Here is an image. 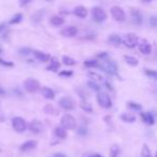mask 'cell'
<instances>
[{
	"mask_svg": "<svg viewBox=\"0 0 157 157\" xmlns=\"http://www.w3.org/2000/svg\"><path fill=\"white\" fill-rule=\"evenodd\" d=\"M123 42H124L125 46H127L129 48H133L138 44V37L135 33H127L124 37V39H123Z\"/></svg>",
	"mask_w": 157,
	"mask_h": 157,
	"instance_id": "ba28073f",
	"label": "cell"
},
{
	"mask_svg": "<svg viewBox=\"0 0 157 157\" xmlns=\"http://www.w3.org/2000/svg\"><path fill=\"white\" fill-rule=\"evenodd\" d=\"M141 156L142 157H151V151H150V148L147 147V145H146V144H144L143 147H142Z\"/></svg>",
	"mask_w": 157,
	"mask_h": 157,
	"instance_id": "d590c367",
	"label": "cell"
},
{
	"mask_svg": "<svg viewBox=\"0 0 157 157\" xmlns=\"http://www.w3.org/2000/svg\"><path fill=\"white\" fill-rule=\"evenodd\" d=\"M108 56H109V55H108L107 52H101V53H99V54H97V57H98V58H101L102 60L103 59H107Z\"/></svg>",
	"mask_w": 157,
	"mask_h": 157,
	"instance_id": "b9f144b4",
	"label": "cell"
},
{
	"mask_svg": "<svg viewBox=\"0 0 157 157\" xmlns=\"http://www.w3.org/2000/svg\"><path fill=\"white\" fill-rule=\"evenodd\" d=\"M24 86H25V90H26L28 93H31V94L37 93L38 90H40V83L37 81V80L31 78H27L26 81L24 82Z\"/></svg>",
	"mask_w": 157,
	"mask_h": 157,
	"instance_id": "5b68a950",
	"label": "cell"
},
{
	"mask_svg": "<svg viewBox=\"0 0 157 157\" xmlns=\"http://www.w3.org/2000/svg\"><path fill=\"white\" fill-rule=\"evenodd\" d=\"M53 157H67L65 154H61V153H56V154L53 155Z\"/></svg>",
	"mask_w": 157,
	"mask_h": 157,
	"instance_id": "f6af8a7d",
	"label": "cell"
},
{
	"mask_svg": "<svg viewBox=\"0 0 157 157\" xmlns=\"http://www.w3.org/2000/svg\"><path fill=\"white\" fill-rule=\"evenodd\" d=\"M108 42L113 44V45H120V44L123 42V40L118 35H111L109 38H108Z\"/></svg>",
	"mask_w": 157,
	"mask_h": 157,
	"instance_id": "603a6c76",
	"label": "cell"
},
{
	"mask_svg": "<svg viewBox=\"0 0 157 157\" xmlns=\"http://www.w3.org/2000/svg\"><path fill=\"white\" fill-rule=\"evenodd\" d=\"M130 15H131V21L135 25L137 26H140L143 22V17H142V14L140 13L139 10H136V9H132L130 11Z\"/></svg>",
	"mask_w": 157,
	"mask_h": 157,
	"instance_id": "8fae6325",
	"label": "cell"
},
{
	"mask_svg": "<svg viewBox=\"0 0 157 157\" xmlns=\"http://www.w3.org/2000/svg\"><path fill=\"white\" fill-rule=\"evenodd\" d=\"M12 127H13V129L16 132H24L26 130L27 125L24 118L16 116V117H13V120H12Z\"/></svg>",
	"mask_w": 157,
	"mask_h": 157,
	"instance_id": "8992f818",
	"label": "cell"
},
{
	"mask_svg": "<svg viewBox=\"0 0 157 157\" xmlns=\"http://www.w3.org/2000/svg\"><path fill=\"white\" fill-rule=\"evenodd\" d=\"M81 109L83 110V111H85L86 113H93V107L90 103L86 102V101H83V102L81 103Z\"/></svg>",
	"mask_w": 157,
	"mask_h": 157,
	"instance_id": "d6a6232c",
	"label": "cell"
},
{
	"mask_svg": "<svg viewBox=\"0 0 157 157\" xmlns=\"http://www.w3.org/2000/svg\"><path fill=\"white\" fill-rule=\"evenodd\" d=\"M59 105L66 111H71L74 109V101L71 97H63L59 100Z\"/></svg>",
	"mask_w": 157,
	"mask_h": 157,
	"instance_id": "9c48e42d",
	"label": "cell"
},
{
	"mask_svg": "<svg viewBox=\"0 0 157 157\" xmlns=\"http://www.w3.org/2000/svg\"><path fill=\"white\" fill-rule=\"evenodd\" d=\"M59 75L65 76V78H70V76L73 75V72L71 70H63V71L59 72Z\"/></svg>",
	"mask_w": 157,
	"mask_h": 157,
	"instance_id": "8d00e7d4",
	"label": "cell"
},
{
	"mask_svg": "<svg viewBox=\"0 0 157 157\" xmlns=\"http://www.w3.org/2000/svg\"><path fill=\"white\" fill-rule=\"evenodd\" d=\"M155 157H157V152H156V154H155Z\"/></svg>",
	"mask_w": 157,
	"mask_h": 157,
	"instance_id": "db71d44e",
	"label": "cell"
},
{
	"mask_svg": "<svg viewBox=\"0 0 157 157\" xmlns=\"http://www.w3.org/2000/svg\"><path fill=\"white\" fill-rule=\"evenodd\" d=\"M95 157H103V156H101V155H99V154H95Z\"/></svg>",
	"mask_w": 157,
	"mask_h": 157,
	"instance_id": "f5cc1de1",
	"label": "cell"
},
{
	"mask_svg": "<svg viewBox=\"0 0 157 157\" xmlns=\"http://www.w3.org/2000/svg\"><path fill=\"white\" fill-rule=\"evenodd\" d=\"M42 96L45 99H48V100H53L55 98V93L53 90H51L50 87H42L41 90Z\"/></svg>",
	"mask_w": 157,
	"mask_h": 157,
	"instance_id": "e0dca14e",
	"label": "cell"
},
{
	"mask_svg": "<svg viewBox=\"0 0 157 157\" xmlns=\"http://www.w3.org/2000/svg\"><path fill=\"white\" fill-rule=\"evenodd\" d=\"M6 25L5 24H1V25H0V33H1V31H2V30H5V29H6Z\"/></svg>",
	"mask_w": 157,
	"mask_h": 157,
	"instance_id": "c3c4849f",
	"label": "cell"
},
{
	"mask_svg": "<svg viewBox=\"0 0 157 157\" xmlns=\"http://www.w3.org/2000/svg\"><path fill=\"white\" fill-rule=\"evenodd\" d=\"M97 102L103 109H110L112 107V100L110 98L109 95L105 94V93H100L97 95Z\"/></svg>",
	"mask_w": 157,
	"mask_h": 157,
	"instance_id": "277c9868",
	"label": "cell"
},
{
	"mask_svg": "<svg viewBox=\"0 0 157 157\" xmlns=\"http://www.w3.org/2000/svg\"><path fill=\"white\" fill-rule=\"evenodd\" d=\"M5 95H6V90H3V87L0 86V96H5Z\"/></svg>",
	"mask_w": 157,
	"mask_h": 157,
	"instance_id": "7dc6e473",
	"label": "cell"
},
{
	"mask_svg": "<svg viewBox=\"0 0 157 157\" xmlns=\"http://www.w3.org/2000/svg\"><path fill=\"white\" fill-rule=\"evenodd\" d=\"M23 20V14L22 13H17L15 14V15L13 16V17L11 18V20L9 21V24L11 25H15V24H18V23H21Z\"/></svg>",
	"mask_w": 157,
	"mask_h": 157,
	"instance_id": "83f0119b",
	"label": "cell"
},
{
	"mask_svg": "<svg viewBox=\"0 0 157 157\" xmlns=\"http://www.w3.org/2000/svg\"><path fill=\"white\" fill-rule=\"evenodd\" d=\"M92 15H93V18H94L97 23H102L107 20V13L105 12V10H102L99 7L93 8Z\"/></svg>",
	"mask_w": 157,
	"mask_h": 157,
	"instance_id": "52a82bcc",
	"label": "cell"
},
{
	"mask_svg": "<svg viewBox=\"0 0 157 157\" xmlns=\"http://www.w3.org/2000/svg\"><path fill=\"white\" fill-rule=\"evenodd\" d=\"M33 55L35 57L38 59V60L42 61V63H46V61L51 60V55L48 54V53H44V52H40V51H33Z\"/></svg>",
	"mask_w": 157,
	"mask_h": 157,
	"instance_id": "9a60e30c",
	"label": "cell"
},
{
	"mask_svg": "<svg viewBox=\"0 0 157 157\" xmlns=\"http://www.w3.org/2000/svg\"><path fill=\"white\" fill-rule=\"evenodd\" d=\"M38 145V142L36 140H28V141L24 142V143L21 145L20 150L22 152H28V151H31L33 148H36Z\"/></svg>",
	"mask_w": 157,
	"mask_h": 157,
	"instance_id": "7c38bea8",
	"label": "cell"
},
{
	"mask_svg": "<svg viewBox=\"0 0 157 157\" xmlns=\"http://www.w3.org/2000/svg\"><path fill=\"white\" fill-rule=\"evenodd\" d=\"M31 53V50L28 48H21L20 50V54L23 55V56H27Z\"/></svg>",
	"mask_w": 157,
	"mask_h": 157,
	"instance_id": "f35d334b",
	"label": "cell"
},
{
	"mask_svg": "<svg viewBox=\"0 0 157 157\" xmlns=\"http://www.w3.org/2000/svg\"><path fill=\"white\" fill-rule=\"evenodd\" d=\"M87 75L90 78H93L94 81H102L103 80V78L101 76V74H99L98 72H96V71H88Z\"/></svg>",
	"mask_w": 157,
	"mask_h": 157,
	"instance_id": "d4e9b609",
	"label": "cell"
},
{
	"mask_svg": "<svg viewBox=\"0 0 157 157\" xmlns=\"http://www.w3.org/2000/svg\"><path fill=\"white\" fill-rule=\"evenodd\" d=\"M50 22H51V24L55 27L61 26V25L65 24V20H63V17H61V16H59V15H55V16H53V17H51Z\"/></svg>",
	"mask_w": 157,
	"mask_h": 157,
	"instance_id": "44dd1931",
	"label": "cell"
},
{
	"mask_svg": "<svg viewBox=\"0 0 157 157\" xmlns=\"http://www.w3.org/2000/svg\"><path fill=\"white\" fill-rule=\"evenodd\" d=\"M78 132L81 136H85L86 133H87V128H86V127H80L78 130Z\"/></svg>",
	"mask_w": 157,
	"mask_h": 157,
	"instance_id": "60d3db41",
	"label": "cell"
},
{
	"mask_svg": "<svg viewBox=\"0 0 157 157\" xmlns=\"http://www.w3.org/2000/svg\"><path fill=\"white\" fill-rule=\"evenodd\" d=\"M60 33H61V36H63V37L72 38V37H74V36H76L78 29H76L74 26H68V27H66V28H63V30L60 31Z\"/></svg>",
	"mask_w": 157,
	"mask_h": 157,
	"instance_id": "4fadbf2b",
	"label": "cell"
},
{
	"mask_svg": "<svg viewBox=\"0 0 157 157\" xmlns=\"http://www.w3.org/2000/svg\"><path fill=\"white\" fill-rule=\"evenodd\" d=\"M61 60H63V65H66V66H74V65H76L75 59H73L72 57H70V56H66V55H65V56H63Z\"/></svg>",
	"mask_w": 157,
	"mask_h": 157,
	"instance_id": "484cf974",
	"label": "cell"
},
{
	"mask_svg": "<svg viewBox=\"0 0 157 157\" xmlns=\"http://www.w3.org/2000/svg\"><path fill=\"white\" fill-rule=\"evenodd\" d=\"M6 121V116H5V114L3 113H1L0 112V123H3Z\"/></svg>",
	"mask_w": 157,
	"mask_h": 157,
	"instance_id": "ee69618b",
	"label": "cell"
},
{
	"mask_svg": "<svg viewBox=\"0 0 157 157\" xmlns=\"http://www.w3.org/2000/svg\"><path fill=\"white\" fill-rule=\"evenodd\" d=\"M139 50L142 54L148 55L152 53V46H151V44L147 43V42H142L141 44H139Z\"/></svg>",
	"mask_w": 157,
	"mask_h": 157,
	"instance_id": "d6986e66",
	"label": "cell"
},
{
	"mask_svg": "<svg viewBox=\"0 0 157 157\" xmlns=\"http://www.w3.org/2000/svg\"><path fill=\"white\" fill-rule=\"evenodd\" d=\"M87 86L90 88V90H95V92H99L100 90V86L98 85L97 83H95L94 81H88L87 82Z\"/></svg>",
	"mask_w": 157,
	"mask_h": 157,
	"instance_id": "e575fe53",
	"label": "cell"
},
{
	"mask_svg": "<svg viewBox=\"0 0 157 157\" xmlns=\"http://www.w3.org/2000/svg\"><path fill=\"white\" fill-rule=\"evenodd\" d=\"M31 0H20V6L21 7H25L26 5H28Z\"/></svg>",
	"mask_w": 157,
	"mask_h": 157,
	"instance_id": "7bdbcfd3",
	"label": "cell"
},
{
	"mask_svg": "<svg viewBox=\"0 0 157 157\" xmlns=\"http://www.w3.org/2000/svg\"><path fill=\"white\" fill-rule=\"evenodd\" d=\"M105 85L107 86V88H108L109 90H113V88H112V85L109 83V82H105Z\"/></svg>",
	"mask_w": 157,
	"mask_h": 157,
	"instance_id": "bcb514c9",
	"label": "cell"
},
{
	"mask_svg": "<svg viewBox=\"0 0 157 157\" xmlns=\"http://www.w3.org/2000/svg\"><path fill=\"white\" fill-rule=\"evenodd\" d=\"M124 59H125V61H126V63H128V65H129V66H131V67H136V66H138V63H139L138 59L136 58V57H133V56L125 55V56H124Z\"/></svg>",
	"mask_w": 157,
	"mask_h": 157,
	"instance_id": "cb8c5ba5",
	"label": "cell"
},
{
	"mask_svg": "<svg viewBox=\"0 0 157 157\" xmlns=\"http://www.w3.org/2000/svg\"><path fill=\"white\" fill-rule=\"evenodd\" d=\"M84 157H95V154H92V155H86V156Z\"/></svg>",
	"mask_w": 157,
	"mask_h": 157,
	"instance_id": "f907efd6",
	"label": "cell"
},
{
	"mask_svg": "<svg viewBox=\"0 0 157 157\" xmlns=\"http://www.w3.org/2000/svg\"><path fill=\"white\" fill-rule=\"evenodd\" d=\"M99 68L105 70L107 73L111 74V75H115L117 73V65L115 61L113 60H108V59H103L102 65H99Z\"/></svg>",
	"mask_w": 157,
	"mask_h": 157,
	"instance_id": "6da1fadb",
	"label": "cell"
},
{
	"mask_svg": "<svg viewBox=\"0 0 157 157\" xmlns=\"http://www.w3.org/2000/svg\"><path fill=\"white\" fill-rule=\"evenodd\" d=\"M150 25L152 27H156L157 26V16H151L150 18Z\"/></svg>",
	"mask_w": 157,
	"mask_h": 157,
	"instance_id": "ab89813d",
	"label": "cell"
},
{
	"mask_svg": "<svg viewBox=\"0 0 157 157\" xmlns=\"http://www.w3.org/2000/svg\"><path fill=\"white\" fill-rule=\"evenodd\" d=\"M73 14L80 18H85L86 16H87L88 12L85 7H83V6H78V7H75L73 9Z\"/></svg>",
	"mask_w": 157,
	"mask_h": 157,
	"instance_id": "5bb4252c",
	"label": "cell"
},
{
	"mask_svg": "<svg viewBox=\"0 0 157 157\" xmlns=\"http://www.w3.org/2000/svg\"><path fill=\"white\" fill-rule=\"evenodd\" d=\"M60 124L65 129H70V130H72V129H74L76 127V121H75V118L72 115H70V114H65V115L61 117Z\"/></svg>",
	"mask_w": 157,
	"mask_h": 157,
	"instance_id": "7a4b0ae2",
	"label": "cell"
},
{
	"mask_svg": "<svg viewBox=\"0 0 157 157\" xmlns=\"http://www.w3.org/2000/svg\"><path fill=\"white\" fill-rule=\"evenodd\" d=\"M84 66L87 68H95V67H99V61L96 59H88V60L84 61Z\"/></svg>",
	"mask_w": 157,
	"mask_h": 157,
	"instance_id": "f546056e",
	"label": "cell"
},
{
	"mask_svg": "<svg viewBox=\"0 0 157 157\" xmlns=\"http://www.w3.org/2000/svg\"><path fill=\"white\" fill-rule=\"evenodd\" d=\"M120 147H118V145H116V144H114V145L111 146V148H110V157H118L120 156Z\"/></svg>",
	"mask_w": 157,
	"mask_h": 157,
	"instance_id": "f1b7e54d",
	"label": "cell"
},
{
	"mask_svg": "<svg viewBox=\"0 0 157 157\" xmlns=\"http://www.w3.org/2000/svg\"><path fill=\"white\" fill-rule=\"evenodd\" d=\"M43 111L44 113L46 114H50V115H58L59 114V111L57 108H55L53 105H45V107L43 108Z\"/></svg>",
	"mask_w": 157,
	"mask_h": 157,
	"instance_id": "ffe728a7",
	"label": "cell"
},
{
	"mask_svg": "<svg viewBox=\"0 0 157 157\" xmlns=\"http://www.w3.org/2000/svg\"><path fill=\"white\" fill-rule=\"evenodd\" d=\"M59 68H60V63H59V61L55 58H51L50 65L46 67V70H48V71L56 72V71H58Z\"/></svg>",
	"mask_w": 157,
	"mask_h": 157,
	"instance_id": "ac0fdd59",
	"label": "cell"
},
{
	"mask_svg": "<svg viewBox=\"0 0 157 157\" xmlns=\"http://www.w3.org/2000/svg\"><path fill=\"white\" fill-rule=\"evenodd\" d=\"M110 12H111L112 17H113L114 20L116 21V22L123 23V22H125V20H126V15H125V12H124V10H123L121 7L114 6V7L111 8Z\"/></svg>",
	"mask_w": 157,
	"mask_h": 157,
	"instance_id": "3957f363",
	"label": "cell"
},
{
	"mask_svg": "<svg viewBox=\"0 0 157 157\" xmlns=\"http://www.w3.org/2000/svg\"><path fill=\"white\" fill-rule=\"evenodd\" d=\"M43 14H44V11H42V10H40V11H38V12H36L35 14H33V16H31V18H33V23H39L40 21H41V18H42V16H43Z\"/></svg>",
	"mask_w": 157,
	"mask_h": 157,
	"instance_id": "4dcf8cb0",
	"label": "cell"
},
{
	"mask_svg": "<svg viewBox=\"0 0 157 157\" xmlns=\"http://www.w3.org/2000/svg\"><path fill=\"white\" fill-rule=\"evenodd\" d=\"M141 1H142L143 3H148V2H152L153 0H141Z\"/></svg>",
	"mask_w": 157,
	"mask_h": 157,
	"instance_id": "681fc988",
	"label": "cell"
},
{
	"mask_svg": "<svg viewBox=\"0 0 157 157\" xmlns=\"http://www.w3.org/2000/svg\"><path fill=\"white\" fill-rule=\"evenodd\" d=\"M121 118H122L124 122L126 123H133L136 122V116L132 115V114H128V113H124L121 115Z\"/></svg>",
	"mask_w": 157,
	"mask_h": 157,
	"instance_id": "4316f807",
	"label": "cell"
},
{
	"mask_svg": "<svg viewBox=\"0 0 157 157\" xmlns=\"http://www.w3.org/2000/svg\"><path fill=\"white\" fill-rule=\"evenodd\" d=\"M128 107L130 108L131 110H135V111H140V110H142V105H139V103L137 102H132V101H129L128 103Z\"/></svg>",
	"mask_w": 157,
	"mask_h": 157,
	"instance_id": "836d02e7",
	"label": "cell"
},
{
	"mask_svg": "<svg viewBox=\"0 0 157 157\" xmlns=\"http://www.w3.org/2000/svg\"><path fill=\"white\" fill-rule=\"evenodd\" d=\"M144 73L147 78H153V80H157V71L156 70H152V69H145L144 70Z\"/></svg>",
	"mask_w": 157,
	"mask_h": 157,
	"instance_id": "1f68e13d",
	"label": "cell"
},
{
	"mask_svg": "<svg viewBox=\"0 0 157 157\" xmlns=\"http://www.w3.org/2000/svg\"><path fill=\"white\" fill-rule=\"evenodd\" d=\"M2 53H3V50H2V48L0 46V54H2Z\"/></svg>",
	"mask_w": 157,
	"mask_h": 157,
	"instance_id": "816d5d0a",
	"label": "cell"
},
{
	"mask_svg": "<svg viewBox=\"0 0 157 157\" xmlns=\"http://www.w3.org/2000/svg\"><path fill=\"white\" fill-rule=\"evenodd\" d=\"M54 133L59 139H65L67 137V131H66V129L63 126H57L54 130Z\"/></svg>",
	"mask_w": 157,
	"mask_h": 157,
	"instance_id": "7402d4cb",
	"label": "cell"
},
{
	"mask_svg": "<svg viewBox=\"0 0 157 157\" xmlns=\"http://www.w3.org/2000/svg\"><path fill=\"white\" fill-rule=\"evenodd\" d=\"M0 65L3 67H14V63L12 61H7L2 58H0Z\"/></svg>",
	"mask_w": 157,
	"mask_h": 157,
	"instance_id": "74e56055",
	"label": "cell"
},
{
	"mask_svg": "<svg viewBox=\"0 0 157 157\" xmlns=\"http://www.w3.org/2000/svg\"><path fill=\"white\" fill-rule=\"evenodd\" d=\"M140 115H141L142 121H143V122L145 123V124H147V125H154L155 118H154V116H153L151 113H148V112H142V113H140Z\"/></svg>",
	"mask_w": 157,
	"mask_h": 157,
	"instance_id": "2e32d148",
	"label": "cell"
},
{
	"mask_svg": "<svg viewBox=\"0 0 157 157\" xmlns=\"http://www.w3.org/2000/svg\"><path fill=\"white\" fill-rule=\"evenodd\" d=\"M44 129V126L40 121L38 120H33V122L29 124V130L33 133H41Z\"/></svg>",
	"mask_w": 157,
	"mask_h": 157,
	"instance_id": "30bf717a",
	"label": "cell"
}]
</instances>
